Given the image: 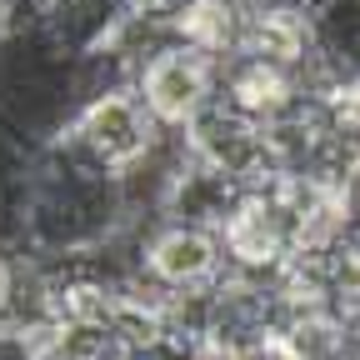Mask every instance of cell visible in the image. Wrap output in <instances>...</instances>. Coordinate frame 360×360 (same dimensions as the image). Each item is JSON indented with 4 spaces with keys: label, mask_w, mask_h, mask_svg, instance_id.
Listing matches in <instances>:
<instances>
[{
    "label": "cell",
    "mask_w": 360,
    "mask_h": 360,
    "mask_svg": "<svg viewBox=\"0 0 360 360\" xmlns=\"http://www.w3.org/2000/svg\"><path fill=\"white\" fill-rule=\"evenodd\" d=\"M11 35H15V6H6V0H0V51H6Z\"/></svg>",
    "instance_id": "obj_12"
},
{
    "label": "cell",
    "mask_w": 360,
    "mask_h": 360,
    "mask_svg": "<svg viewBox=\"0 0 360 360\" xmlns=\"http://www.w3.org/2000/svg\"><path fill=\"white\" fill-rule=\"evenodd\" d=\"M6 6H15V11H20V6H25V0H6Z\"/></svg>",
    "instance_id": "obj_13"
},
{
    "label": "cell",
    "mask_w": 360,
    "mask_h": 360,
    "mask_svg": "<svg viewBox=\"0 0 360 360\" xmlns=\"http://www.w3.org/2000/svg\"><path fill=\"white\" fill-rule=\"evenodd\" d=\"M236 186L225 175L205 170L200 160H186V170H180L170 180L165 191V205H160V220H175V225H200V231H220L225 215H231L236 205Z\"/></svg>",
    "instance_id": "obj_8"
},
{
    "label": "cell",
    "mask_w": 360,
    "mask_h": 360,
    "mask_svg": "<svg viewBox=\"0 0 360 360\" xmlns=\"http://www.w3.org/2000/svg\"><path fill=\"white\" fill-rule=\"evenodd\" d=\"M245 0H180L170 11V35L186 51H200L205 60L225 65L240 51V30H245Z\"/></svg>",
    "instance_id": "obj_7"
},
{
    "label": "cell",
    "mask_w": 360,
    "mask_h": 360,
    "mask_svg": "<svg viewBox=\"0 0 360 360\" xmlns=\"http://www.w3.org/2000/svg\"><path fill=\"white\" fill-rule=\"evenodd\" d=\"M56 135L85 165H96L101 175L115 180V175H125L130 165H141L155 150L160 125L146 115V105L135 101V90H105V96L80 101Z\"/></svg>",
    "instance_id": "obj_1"
},
{
    "label": "cell",
    "mask_w": 360,
    "mask_h": 360,
    "mask_svg": "<svg viewBox=\"0 0 360 360\" xmlns=\"http://www.w3.org/2000/svg\"><path fill=\"white\" fill-rule=\"evenodd\" d=\"M315 56L335 80L360 75V0H326V11L310 20Z\"/></svg>",
    "instance_id": "obj_9"
},
{
    "label": "cell",
    "mask_w": 360,
    "mask_h": 360,
    "mask_svg": "<svg viewBox=\"0 0 360 360\" xmlns=\"http://www.w3.org/2000/svg\"><path fill=\"white\" fill-rule=\"evenodd\" d=\"M236 56H250V60H265L276 70H300L310 56H315V35H310V20L281 0H255L245 11V30H240V51Z\"/></svg>",
    "instance_id": "obj_6"
},
{
    "label": "cell",
    "mask_w": 360,
    "mask_h": 360,
    "mask_svg": "<svg viewBox=\"0 0 360 360\" xmlns=\"http://www.w3.org/2000/svg\"><path fill=\"white\" fill-rule=\"evenodd\" d=\"M236 360H290V355L281 350V340H276V335H270V340H260L255 350H245V355H236Z\"/></svg>",
    "instance_id": "obj_11"
},
{
    "label": "cell",
    "mask_w": 360,
    "mask_h": 360,
    "mask_svg": "<svg viewBox=\"0 0 360 360\" xmlns=\"http://www.w3.org/2000/svg\"><path fill=\"white\" fill-rule=\"evenodd\" d=\"M15 285H20V255H11L0 245V326H11V310H15Z\"/></svg>",
    "instance_id": "obj_10"
},
{
    "label": "cell",
    "mask_w": 360,
    "mask_h": 360,
    "mask_svg": "<svg viewBox=\"0 0 360 360\" xmlns=\"http://www.w3.org/2000/svg\"><path fill=\"white\" fill-rule=\"evenodd\" d=\"M135 101L146 105V115L160 130H186L215 96H220V65L205 60L200 51H186V45H165L155 51L130 80Z\"/></svg>",
    "instance_id": "obj_2"
},
{
    "label": "cell",
    "mask_w": 360,
    "mask_h": 360,
    "mask_svg": "<svg viewBox=\"0 0 360 360\" xmlns=\"http://www.w3.org/2000/svg\"><path fill=\"white\" fill-rule=\"evenodd\" d=\"M180 135H186L191 160H200L215 175H225L236 191H255V186H265V180L276 175V155H270L265 125L236 115L220 101H210Z\"/></svg>",
    "instance_id": "obj_3"
},
{
    "label": "cell",
    "mask_w": 360,
    "mask_h": 360,
    "mask_svg": "<svg viewBox=\"0 0 360 360\" xmlns=\"http://www.w3.org/2000/svg\"><path fill=\"white\" fill-rule=\"evenodd\" d=\"M141 236V281L155 295H186V290H210L225 276V250L215 231L200 225H175L155 220Z\"/></svg>",
    "instance_id": "obj_4"
},
{
    "label": "cell",
    "mask_w": 360,
    "mask_h": 360,
    "mask_svg": "<svg viewBox=\"0 0 360 360\" xmlns=\"http://www.w3.org/2000/svg\"><path fill=\"white\" fill-rule=\"evenodd\" d=\"M215 101L231 105L245 120H255V125H276L281 115H290L295 105H305L290 70H276V65L250 60V56H231L220 65V96Z\"/></svg>",
    "instance_id": "obj_5"
}]
</instances>
